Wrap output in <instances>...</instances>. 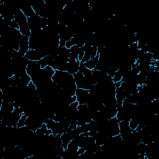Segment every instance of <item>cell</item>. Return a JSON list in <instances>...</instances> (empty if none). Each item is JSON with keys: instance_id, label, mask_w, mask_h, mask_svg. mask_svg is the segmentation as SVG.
I'll use <instances>...</instances> for the list:
<instances>
[{"instance_id": "cell-1", "label": "cell", "mask_w": 159, "mask_h": 159, "mask_svg": "<svg viewBox=\"0 0 159 159\" xmlns=\"http://www.w3.org/2000/svg\"><path fill=\"white\" fill-rule=\"evenodd\" d=\"M90 90H84L82 88H77L75 95L77 97L76 101L79 103V104H87L90 99Z\"/></svg>"}, {"instance_id": "cell-2", "label": "cell", "mask_w": 159, "mask_h": 159, "mask_svg": "<svg viewBox=\"0 0 159 159\" xmlns=\"http://www.w3.org/2000/svg\"><path fill=\"white\" fill-rule=\"evenodd\" d=\"M41 70V67L39 61L29 60V62L26 68V72L32 77V76L38 74Z\"/></svg>"}, {"instance_id": "cell-3", "label": "cell", "mask_w": 159, "mask_h": 159, "mask_svg": "<svg viewBox=\"0 0 159 159\" xmlns=\"http://www.w3.org/2000/svg\"><path fill=\"white\" fill-rule=\"evenodd\" d=\"M29 37L22 36L20 40V50L18 51V53L22 57H24L26 53L30 50L29 46Z\"/></svg>"}, {"instance_id": "cell-4", "label": "cell", "mask_w": 159, "mask_h": 159, "mask_svg": "<svg viewBox=\"0 0 159 159\" xmlns=\"http://www.w3.org/2000/svg\"><path fill=\"white\" fill-rule=\"evenodd\" d=\"M24 57L28 60L32 61H39L41 58L44 57L38 50L32 49H30L26 53Z\"/></svg>"}, {"instance_id": "cell-5", "label": "cell", "mask_w": 159, "mask_h": 159, "mask_svg": "<svg viewBox=\"0 0 159 159\" xmlns=\"http://www.w3.org/2000/svg\"><path fill=\"white\" fill-rule=\"evenodd\" d=\"M80 64V62L79 60L74 62H68L66 72L71 75L77 73L79 70Z\"/></svg>"}, {"instance_id": "cell-6", "label": "cell", "mask_w": 159, "mask_h": 159, "mask_svg": "<svg viewBox=\"0 0 159 159\" xmlns=\"http://www.w3.org/2000/svg\"><path fill=\"white\" fill-rule=\"evenodd\" d=\"M98 61H99V55L98 54L93 59H91L89 61L84 63V65L87 68L93 70H94L97 64H98Z\"/></svg>"}, {"instance_id": "cell-7", "label": "cell", "mask_w": 159, "mask_h": 159, "mask_svg": "<svg viewBox=\"0 0 159 159\" xmlns=\"http://www.w3.org/2000/svg\"><path fill=\"white\" fill-rule=\"evenodd\" d=\"M21 10L22 11V13L27 16L28 17H29L32 16H33L36 13L34 12L33 8L32 7V5H27L23 6L20 8Z\"/></svg>"}, {"instance_id": "cell-8", "label": "cell", "mask_w": 159, "mask_h": 159, "mask_svg": "<svg viewBox=\"0 0 159 159\" xmlns=\"http://www.w3.org/2000/svg\"><path fill=\"white\" fill-rule=\"evenodd\" d=\"M61 139H62V146L64 148L65 150L67 148L68 145L69 144V142L71 141L72 139L70 138V137L68 136V134L67 133H64L61 135Z\"/></svg>"}, {"instance_id": "cell-9", "label": "cell", "mask_w": 159, "mask_h": 159, "mask_svg": "<svg viewBox=\"0 0 159 159\" xmlns=\"http://www.w3.org/2000/svg\"><path fill=\"white\" fill-rule=\"evenodd\" d=\"M28 116H26V114H23L21 118H20L18 123H17V128H22L24 126H25V122H26V119H27Z\"/></svg>"}, {"instance_id": "cell-10", "label": "cell", "mask_w": 159, "mask_h": 159, "mask_svg": "<svg viewBox=\"0 0 159 159\" xmlns=\"http://www.w3.org/2000/svg\"><path fill=\"white\" fill-rule=\"evenodd\" d=\"M86 52L90 53V54L91 55V59H93L97 55H98V52H97V46L94 45L92 46L90 50Z\"/></svg>"}, {"instance_id": "cell-11", "label": "cell", "mask_w": 159, "mask_h": 159, "mask_svg": "<svg viewBox=\"0 0 159 159\" xmlns=\"http://www.w3.org/2000/svg\"><path fill=\"white\" fill-rule=\"evenodd\" d=\"M8 26H9V27H10V28L17 29L20 30V26L18 24V23L17 22V21L14 19L12 21H11L10 22H9Z\"/></svg>"}, {"instance_id": "cell-12", "label": "cell", "mask_w": 159, "mask_h": 159, "mask_svg": "<svg viewBox=\"0 0 159 159\" xmlns=\"http://www.w3.org/2000/svg\"><path fill=\"white\" fill-rule=\"evenodd\" d=\"M90 60H91V55L90 54V53L88 52H85V55L83 57V58L82 59V60L80 61V63H85L86 62L89 61Z\"/></svg>"}, {"instance_id": "cell-13", "label": "cell", "mask_w": 159, "mask_h": 159, "mask_svg": "<svg viewBox=\"0 0 159 159\" xmlns=\"http://www.w3.org/2000/svg\"><path fill=\"white\" fill-rule=\"evenodd\" d=\"M85 51L83 50V48H80V50H79V54H78V60L80 62L82 60V59L83 58L84 55H85Z\"/></svg>"}, {"instance_id": "cell-14", "label": "cell", "mask_w": 159, "mask_h": 159, "mask_svg": "<svg viewBox=\"0 0 159 159\" xmlns=\"http://www.w3.org/2000/svg\"><path fill=\"white\" fill-rule=\"evenodd\" d=\"M72 46H73V45H72V44L71 41H70V40H68V41H67V42H66V43H65V47L67 49H70L71 48Z\"/></svg>"}, {"instance_id": "cell-15", "label": "cell", "mask_w": 159, "mask_h": 159, "mask_svg": "<svg viewBox=\"0 0 159 159\" xmlns=\"http://www.w3.org/2000/svg\"><path fill=\"white\" fill-rule=\"evenodd\" d=\"M121 83H122V82H121V81L118 82H116V83H114V85H115V87H116V88L120 87V86H121Z\"/></svg>"}]
</instances>
